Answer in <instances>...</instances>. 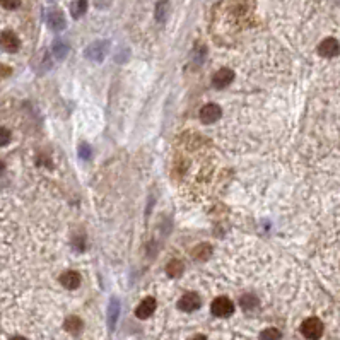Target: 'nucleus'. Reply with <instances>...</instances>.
I'll use <instances>...</instances> for the list:
<instances>
[{
    "label": "nucleus",
    "instance_id": "f257e3e1",
    "mask_svg": "<svg viewBox=\"0 0 340 340\" xmlns=\"http://www.w3.org/2000/svg\"><path fill=\"white\" fill-rule=\"evenodd\" d=\"M301 333H303L304 337H306L308 340H318L322 339L323 335V323L322 320L318 318H308L303 322V325H301Z\"/></svg>",
    "mask_w": 340,
    "mask_h": 340
},
{
    "label": "nucleus",
    "instance_id": "f03ea898",
    "mask_svg": "<svg viewBox=\"0 0 340 340\" xmlns=\"http://www.w3.org/2000/svg\"><path fill=\"white\" fill-rule=\"evenodd\" d=\"M210 311L217 318H229L234 313V303L231 299H228V297H217V299L212 301Z\"/></svg>",
    "mask_w": 340,
    "mask_h": 340
},
{
    "label": "nucleus",
    "instance_id": "7ed1b4c3",
    "mask_svg": "<svg viewBox=\"0 0 340 340\" xmlns=\"http://www.w3.org/2000/svg\"><path fill=\"white\" fill-rule=\"evenodd\" d=\"M109 50V41L106 40H99V41H94V43H91L89 46L86 48V57L93 62H101L103 58L106 57Z\"/></svg>",
    "mask_w": 340,
    "mask_h": 340
},
{
    "label": "nucleus",
    "instance_id": "20e7f679",
    "mask_svg": "<svg viewBox=\"0 0 340 340\" xmlns=\"http://www.w3.org/2000/svg\"><path fill=\"white\" fill-rule=\"evenodd\" d=\"M200 304H202V301H200L199 294L186 293L181 296L180 301H178V309H181V311H185V313H192V311H195V309H199Z\"/></svg>",
    "mask_w": 340,
    "mask_h": 340
},
{
    "label": "nucleus",
    "instance_id": "39448f33",
    "mask_svg": "<svg viewBox=\"0 0 340 340\" xmlns=\"http://www.w3.org/2000/svg\"><path fill=\"white\" fill-rule=\"evenodd\" d=\"M221 116H222V109H221V106L216 105V103H209V105H205L200 109V120H202L203 123L217 122Z\"/></svg>",
    "mask_w": 340,
    "mask_h": 340
},
{
    "label": "nucleus",
    "instance_id": "423d86ee",
    "mask_svg": "<svg viewBox=\"0 0 340 340\" xmlns=\"http://www.w3.org/2000/svg\"><path fill=\"white\" fill-rule=\"evenodd\" d=\"M45 21H46V24L50 26L53 31H62V29L65 28V17H63L62 11H58V9H50V11H46Z\"/></svg>",
    "mask_w": 340,
    "mask_h": 340
},
{
    "label": "nucleus",
    "instance_id": "0eeeda50",
    "mask_svg": "<svg viewBox=\"0 0 340 340\" xmlns=\"http://www.w3.org/2000/svg\"><path fill=\"white\" fill-rule=\"evenodd\" d=\"M232 80H234V72H232L231 69H221L214 74L212 86L216 87V89H224V87H228Z\"/></svg>",
    "mask_w": 340,
    "mask_h": 340
},
{
    "label": "nucleus",
    "instance_id": "6e6552de",
    "mask_svg": "<svg viewBox=\"0 0 340 340\" xmlns=\"http://www.w3.org/2000/svg\"><path fill=\"white\" fill-rule=\"evenodd\" d=\"M318 53L325 58H332V57H337L340 53V45L335 38H326L323 40L322 43L318 45Z\"/></svg>",
    "mask_w": 340,
    "mask_h": 340
},
{
    "label": "nucleus",
    "instance_id": "1a4fd4ad",
    "mask_svg": "<svg viewBox=\"0 0 340 340\" xmlns=\"http://www.w3.org/2000/svg\"><path fill=\"white\" fill-rule=\"evenodd\" d=\"M0 46L4 48L5 51H9V53H15L21 48V41L12 31H4L0 34Z\"/></svg>",
    "mask_w": 340,
    "mask_h": 340
},
{
    "label": "nucleus",
    "instance_id": "9d476101",
    "mask_svg": "<svg viewBox=\"0 0 340 340\" xmlns=\"http://www.w3.org/2000/svg\"><path fill=\"white\" fill-rule=\"evenodd\" d=\"M154 309H156V299H154V297H145V299H142L140 304L135 308V316L140 320H145L154 313Z\"/></svg>",
    "mask_w": 340,
    "mask_h": 340
},
{
    "label": "nucleus",
    "instance_id": "9b49d317",
    "mask_svg": "<svg viewBox=\"0 0 340 340\" xmlns=\"http://www.w3.org/2000/svg\"><path fill=\"white\" fill-rule=\"evenodd\" d=\"M60 284L65 289H77L80 286V275L79 272H74V270H67L60 275Z\"/></svg>",
    "mask_w": 340,
    "mask_h": 340
},
{
    "label": "nucleus",
    "instance_id": "f8f14e48",
    "mask_svg": "<svg viewBox=\"0 0 340 340\" xmlns=\"http://www.w3.org/2000/svg\"><path fill=\"white\" fill-rule=\"evenodd\" d=\"M118 316H120V301L116 297H111L108 306V326L111 330L115 328L116 322H118Z\"/></svg>",
    "mask_w": 340,
    "mask_h": 340
},
{
    "label": "nucleus",
    "instance_id": "ddd939ff",
    "mask_svg": "<svg viewBox=\"0 0 340 340\" xmlns=\"http://www.w3.org/2000/svg\"><path fill=\"white\" fill-rule=\"evenodd\" d=\"M69 50L70 46L65 40H55V43L51 45V51H53V55L58 60H63L67 57V53H69Z\"/></svg>",
    "mask_w": 340,
    "mask_h": 340
},
{
    "label": "nucleus",
    "instance_id": "4468645a",
    "mask_svg": "<svg viewBox=\"0 0 340 340\" xmlns=\"http://www.w3.org/2000/svg\"><path fill=\"white\" fill-rule=\"evenodd\" d=\"M65 330L67 332H70V333H79L80 330H82V326H84V323H82V320L79 318V316H69V318L65 320Z\"/></svg>",
    "mask_w": 340,
    "mask_h": 340
},
{
    "label": "nucleus",
    "instance_id": "2eb2a0df",
    "mask_svg": "<svg viewBox=\"0 0 340 340\" xmlns=\"http://www.w3.org/2000/svg\"><path fill=\"white\" fill-rule=\"evenodd\" d=\"M239 304H241V308L245 311H251V309H255V308L258 306V299L253 294H245V296L239 299Z\"/></svg>",
    "mask_w": 340,
    "mask_h": 340
},
{
    "label": "nucleus",
    "instance_id": "dca6fc26",
    "mask_svg": "<svg viewBox=\"0 0 340 340\" xmlns=\"http://www.w3.org/2000/svg\"><path fill=\"white\" fill-rule=\"evenodd\" d=\"M181 272H183V263H181L180 260H171L170 263L166 265V274L170 275V277H180Z\"/></svg>",
    "mask_w": 340,
    "mask_h": 340
},
{
    "label": "nucleus",
    "instance_id": "f3484780",
    "mask_svg": "<svg viewBox=\"0 0 340 340\" xmlns=\"http://www.w3.org/2000/svg\"><path fill=\"white\" fill-rule=\"evenodd\" d=\"M210 253H212V248H210L209 245H205V243H203V245H199L195 250L192 251V255L197 260H207V258L210 257Z\"/></svg>",
    "mask_w": 340,
    "mask_h": 340
},
{
    "label": "nucleus",
    "instance_id": "a211bd4d",
    "mask_svg": "<svg viewBox=\"0 0 340 340\" xmlns=\"http://www.w3.org/2000/svg\"><path fill=\"white\" fill-rule=\"evenodd\" d=\"M282 339V333L277 328H265L260 333V340H280Z\"/></svg>",
    "mask_w": 340,
    "mask_h": 340
},
{
    "label": "nucleus",
    "instance_id": "6ab92c4d",
    "mask_svg": "<svg viewBox=\"0 0 340 340\" xmlns=\"http://www.w3.org/2000/svg\"><path fill=\"white\" fill-rule=\"evenodd\" d=\"M86 9H87V4H86V2H72V4H70L72 17H76V19H79L80 15L86 14Z\"/></svg>",
    "mask_w": 340,
    "mask_h": 340
},
{
    "label": "nucleus",
    "instance_id": "aec40b11",
    "mask_svg": "<svg viewBox=\"0 0 340 340\" xmlns=\"http://www.w3.org/2000/svg\"><path fill=\"white\" fill-rule=\"evenodd\" d=\"M79 156H80V159L89 161L91 157H93V151H91V145L80 144V147H79Z\"/></svg>",
    "mask_w": 340,
    "mask_h": 340
},
{
    "label": "nucleus",
    "instance_id": "412c9836",
    "mask_svg": "<svg viewBox=\"0 0 340 340\" xmlns=\"http://www.w3.org/2000/svg\"><path fill=\"white\" fill-rule=\"evenodd\" d=\"M11 132L7 130V128L0 127V147H4V145H7L9 142H11Z\"/></svg>",
    "mask_w": 340,
    "mask_h": 340
},
{
    "label": "nucleus",
    "instance_id": "4be33fe9",
    "mask_svg": "<svg viewBox=\"0 0 340 340\" xmlns=\"http://www.w3.org/2000/svg\"><path fill=\"white\" fill-rule=\"evenodd\" d=\"M164 9H168V4H164V2H159L157 4V11H156V17L159 22L164 21V17H166V12H164Z\"/></svg>",
    "mask_w": 340,
    "mask_h": 340
},
{
    "label": "nucleus",
    "instance_id": "5701e85b",
    "mask_svg": "<svg viewBox=\"0 0 340 340\" xmlns=\"http://www.w3.org/2000/svg\"><path fill=\"white\" fill-rule=\"evenodd\" d=\"M84 243V239L82 238H79V239H76V241H74V248H76L77 251H82L84 248H86V246L82 245Z\"/></svg>",
    "mask_w": 340,
    "mask_h": 340
},
{
    "label": "nucleus",
    "instance_id": "b1692460",
    "mask_svg": "<svg viewBox=\"0 0 340 340\" xmlns=\"http://www.w3.org/2000/svg\"><path fill=\"white\" fill-rule=\"evenodd\" d=\"M4 7H7V9H17L19 7V2H4Z\"/></svg>",
    "mask_w": 340,
    "mask_h": 340
},
{
    "label": "nucleus",
    "instance_id": "393cba45",
    "mask_svg": "<svg viewBox=\"0 0 340 340\" xmlns=\"http://www.w3.org/2000/svg\"><path fill=\"white\" fill-rule=\"evenodd\" d=\"M188 340H207V337L205 335H195V337H192V339H188Z\"/></svg>",
    "mask_w": 340,
    "mask_h": 340
},
{
    "label": "nucleus",
    "instance_id": "a878e982",
    "mask_svg": "<svg viewBox=\"0 0 340 340\" xmlns=\"http://www.w3.org/2000/svg\"><path fill=\"white\" fill-rule=\"evenodd\" d=\"M4 170H5V164H4V163H2V161H0V174L4 173Z\"/></svg>",
    "mask_w": 340,
    "mask_h": 340
},
{
    "label": "nucleus",
    "instance_id": "bb28decb",
    "mask_svg": "<svg viewBox=\"0 0 340 340\" xmlns=\"http://www.w3.org/2000/svg\"><path fill=\"white\" fill-rule=\"evenodd\" d=\"M11 340H28V339H24V337H21V335H17V337H12Z\"/></svg>",
    "mask_w": 340,
    "mask_h": 340
}]
</instances>
